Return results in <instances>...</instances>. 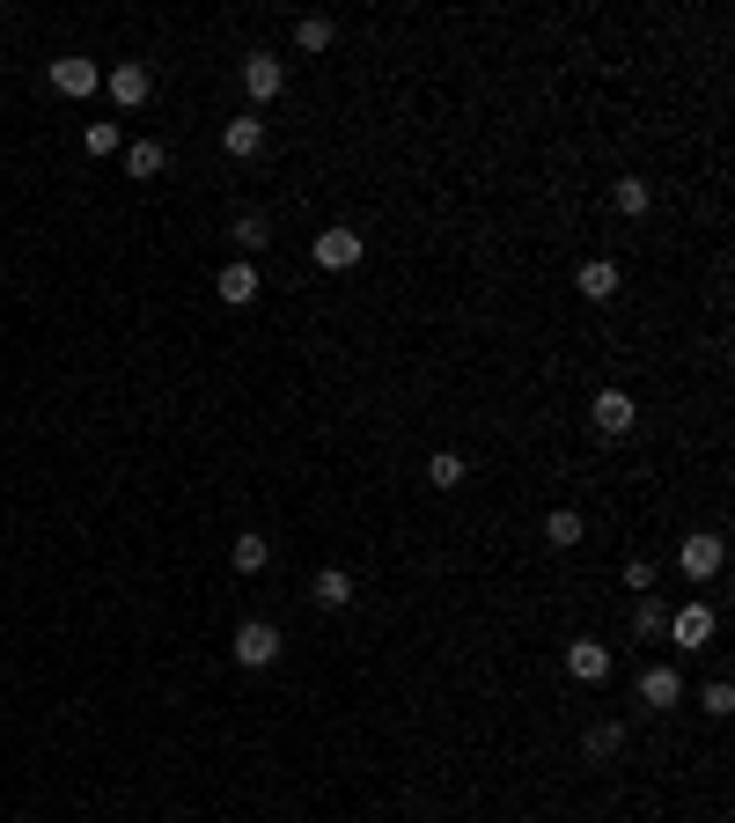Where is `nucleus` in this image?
<instances>
[{
    "label": "nucleus",
    "mask_w": 735,
    "mask_h": 823,
    "mask_svg": "<svg viewBox=\"0 0 735 823\" xmlns=\"http://www.w3.org/2000/svg\"><path fill=\"white\" fill-rule=\"evenodd\" d=\"M228 647H236V661H244V669H272V661H280V625L250 617V625H236V639H228Z\"/></svg>",
    "instance_id": "obj_1"
},
{
    "label": "nucleus",
    "mask_w": 735,
    "mask_h": 823,
    "mask_svg": "<svg viewBox=\"0 0 735 823\" xmlns=\"http://www.w3.org/2000/svg\"><path fill=\"white\" fill-rule=\"evenodd\" d=\"M721 559H728V552H721V536H714V530H692L684 544H676V566H684V581H714V574H721Z\"/></svg>",
    "instance_id": "obj_2"
},
{
    "label": "nucleus",
    "mask_w": 735,
    "mask_h": 823,
    "mask_svg": "<svg viewBox=\"0 0 735 823\" xmlns=\"http://www.w3.org/2000/svg\"><path fill=\"white\" fill-rule=\"evenodd\" d=\"M361 228H324V236H317V243H309V258H317V265L324 272H346V265H361Z\"/></svg>",
    "instance_id": "obj_3"
},
{
    "label": "nucleus",
    "mask_w": 735,
    "mask_h": 823,
    "mask_svg": "<svg viewBox=\"0 0 735 823\" xmlns=\"http://www.w3.org/2000/svg\"><path fill=\"white\" fill-rule=\"evenodd\" d=\"M640 706H648V713H670V706H684V669L654 661L648 677H640Z\"/></svg>",
    "instance_id": "obj_4"
},
{
    "label": "nucleus",
    "mask_w": 735,
    "mask_h": 823,
    "mask_svg": "<svg viewBox=\"0 0 735 823\" xmlns=\"http://www.w3.org/2000/svg\"><path fill=\"white\" fill-rule=\"evenodd\" d=\"M52 88H60V96H96V88H103V66L82 60V52H66V60H52Z\"/></svg>",
    "instance_id": "obj_5"
},
{
    "label": "nucleus",
    "mask_w": 735,
    "mask_h": 823,
    "mask_svg": "<svg viewBox=\"0 0 735 823\" xmlns=\"http://www.w3.org/2000/svg\"><path fill=\"white\" fill-rule=\"evenodd\" d=\"M155 96V74H147L141 60H125V66H111V103L118 111H141V103Z\"/></svg>",
    "instance_id": "obj_6"
},
{
    "label": "nucleus",
    "mask_w": 735,
    "mask_h": 823,
    "mask_svg": "<svg viewBox=\"0 0 735 823\" xmlns=\"http://www.w3.org/2000/svg\"><path fill=\"white\" fill-rule=\"evenodd\" d=\"M244 88H250V103H272L287 88V66L272 60V52H250V60H244Z\"/></svg>",
    "instance_id": "obj_7"
},
{
    "label": "nucleus",
    "mask_w": 735,
    "mask_h": 823,
    "mask_svg": "<svg viewBox=\"0 0 735 823\" xmlns=\"http://www.w3.org/2000/svg\"><path fill=\"white\" fill-rule=\"evenodd\" d=\"M662 633H670L676 647H706V639H714V611H706V603H684V611H670Z\"/></svg>",
    "instance_id": "obj_8"
},
{
    "label": "nucleus",
    "mask_w": 735,
    "mask_h": 823,
    "mask_svg": "<svg viewBox=\"0 0 735 823\" xmlns=\"http://www.w3.org/2000/svg\"><path fill=\"white\" fill-rule=\"evenodd\" d=\"M589 419H596L603 434H633V419H640V412H633V390H596Z\"/></svg>",
    "instance_id": "obj_9"
},
{
    "label": "nucleus",
    "mask_w": 735,
    "mask_h": 823,
    "mask_svg": "<svg viewBox=\"0 0 735 823\" xmlns=\"http://www.w3.org/2000/svg\"><path fill=\"white\" fill-rule=\"evenodd\" d=\"M567 677H573V684H603V677H611V647L573 639V647H567Z\"/></svg>",
    "instance_id": "obj_10"
},
{
    "label": "nucleus",
    "mask_w": 735,
    "mask_h": 823,
    "mask_svg": "<svg viewBox=\"0 0 735 823\" xmlns=\"http://www.w3.org/2000/svg\"><path fill=\"white\" fill-rule=\"evenodd\" d=\"M221 147L236 155V163H250V155L266 147V118H228L221 125Z\"/></svg>",
    "instance_id": "obj_11"
},
{
    "label": "nucleus",
    "mask_w": 735,
    "mask_h": 823,
    "mask_svg": "<svg viewBox=\"0 0 735 823\" xmlns=\"http://www.w3.org/2000/svg\"><path fill=\"white\" fill-rule=\"evenodd\" d=\"M214 288H221V302H228V309L258 302V265H244V258H236V265H221V280H214Z\"/></svg>",
    "instance_id": "obj_12"
},
{
    "label": "nucleus",
    "mask_w": 735,
    "mask_h": 823,
    "mask_svg": "<svg viewBox=\"0 0 735 823\" xmlns=\"http://www.w3.org/2000/svg\"><path fill=\"white\" fill-rule=\"evenodd\" d=\"M573 288L589 294V302H611V294H618V265H611V258H589V265L573 272Z\"/></svg>",
    "instance_id": "obj_13"
},
{
    "label": "nucleus",
    "mask_w": 735,
    "mask_h": 823,
    "mask_svg": "<svg viewBox=\"0 0 735 823\" xmlns=\"http://www.w3.org/2000/svg\"><path fill=\"white\" fill-rule=\"evenodd\" d=\"M309 596L324 603V611H346V603H353V581H346V574H339V566H324V574L309 581Z\"/></svg>",
    "instance_id": "obj_14"
},
{
    "label": "nucleus",
    "mask_w": 735,
    "mask_h": 823,
    "mask_svg": "<svg viewBox=\"0 0 735 823\" xmlns=\"http://www.w3.org/2000/svg\"><path fill=\"white\" fill-rule=\"evenodd\" d=\"M294 44H302V52H331V44H339V22H331V15H302V22H294Z\"/></svg>",
    "instance_id": "obj_15"
},
{
    "label": "nucleus",
    "mask_w": 735,
    "mask_h": 823,
    "mask_svg": "<svg viewBox=\"0 0 735 823\" xmlns=\"http://www.w3.org/2000/svg\"><path fill=\"white\" fill-rule=\"evenodd\" d=\"M611 206H618V213H633V221H640V213H648V206H654L648 177H618V185H611Z\"/></svg>",
    "instance_id": "obj_16"
},
{
    "label": "nucleus",
    "mask_w": 735,
    "mask_h": 823,
    "mask_svg": "<svg viewBox=\"0 0 735 823\" xmlns=\"http://www.w3.org/2000/svg\"><path fill=\"white\" fill-rule=\"evenodd\" d=\"M545 544L573 552V544H581V514H573V508H551V514H545Z\"/></svg>",
    "instance_id": "obj_17"
},
{
    "label": "nucleus",
    "mask_w": 735,
    "mask_h": 823,
    "mask_svg": "<svg viewBox=\"0 0 735 823\" xmlns=\"http://www.w3.org/2000/svg\"><path fill=\"white\" fill-rule=\"evenodd\" d=\"M228 559H236V574H258V566H266V559H272V544H266V536H258V530H244V536H236V552H228Z\"/></svg>",
    "instance_id": "obj_18"
},
{
    "label": "nucleus",
    "mask_w": 735,
    "mask_h": 823,
    "mask_svg": "<svg viewBox=\"0 0 735 823\" xmlns=\"http://www.w3.org/2000/svg\"><path fill=\"white\" fill-rule=\"evenodd\" d=\"M163 163H169L163 140H133V147H125V169H133V177H155Z\"/></svg>",
    "instance_id": "obj_19"
},
{
    "label": "nucleus",
    "mask_w": 735,
    "mask_h": 823,
    "mask_svg": "<svg viewBox=\"0 0 735 823\" xmlns=\"http://www.w3.org/2000/svg\"><path fill=\"white\" fill-rule=\"evenodd\" d=\"M427 486H442V493H456V486H464V456H456V449H442V456H434V463H427Z\"/></svg>",
    "instance_id": "obj_20"
},
{
    "label": "nucleus",
    "mask_w": 735,
    "mask_h": 823,
    "mask_svg": "<svg viewBox=\"0 0 735 823\" xmlns=\"http://www.w3.org/2000/svg\"><path fill=\"white\" fill-rule=\"evenodd\" d=\"M581 750H589V758H618V750H625V728H618V720H603V728H589V742H581Z\"/></svg>",
    "instance_id": "obj_21"
},
{
    "label": "nucleus",
    "mask_w": 735,
    "mask_h": 823,
    "mask_svg": "<svg viewBox=\"0 0 735 823\" xmlns=\"http://www.w3.org/2000/svg\"><path fill=\"white\" fill-rule=\"evenodd\" d=\"M698 713H706V720H728V713H735V691H728V684L714 677V684H706V691H698Z\"/></svg>",
    "instance_id": "obj_22"
},
{
    "label": "nucleus",
    "mask_w": 735,
    "mask_h": 823,
    "mask_svg": "<svg viewBox=\"0 0 735 823\" xmlns=\"http://www.w3.org/2000/svg\"><path fill=\"white\" fill-rule=\"evenodd\" d=\"M82 147H89V155H118V118H96L82 133Z\"/></svg>",
    "instance_id": "obj_23"
},
{
    "label": "nucleus",
    "mask_w": 735,
    "mask_h": 823,
    "mask_svg": "<svg viewBox=\"0 0 735 823\" xmlns=\"http://www.w3.org/2000/svg\"><path fill=\"white\" fill-rule=\"evenodd\" d=\"M236 243H244V250H266V243H272V221H266V213H244V221H236Z\"/></svg>",
    "instance_id": "obj_24"
},
{
    "label": "nucleus",
    "mask_w": 735,
    "mask_h": 823,
    "mask_svg": "<svg viewBox=\"0 0 735 823\" xmlns=\"http://www.w3.org/2000/svg\"><path fill=\"white\" fill-rule=\"evenodd\" d=\"M633 625H640V633H648V639H662V625H670V611H662V603H654V596H640Z\"/></svg>",
    "instance_id": "obj_25"
},
{
    "label": "nucleus",
    "mask_w": 735,
    "mask_h": 823,
    "mask_svg": "<svg viewBox=\"0 0 735 823\" xmlns=\"http://www.w3.org/2000/svg\"><path fill=\"white\" fill-rule=\"evenodd\" d=\"M625 588H640V596H648V588H654V559H633V566H625Z\"/></svg>",
    "instance_id": "obj_26"
},
{
    "label": "nucleus",
    "mask_w": 735,
    "mask_h": 823,
    "mask_svg": "<svg viewBox=\"0 0 735 823\" xmlns=\"http://www.w3.org/2000/svg\"><path fill=\"white\" fill-rule=\"evenodd\" d=\"M22 823H30V816H22Z\"/></svg>",
    "instance_id": "obj_27"
}]
</instances>
